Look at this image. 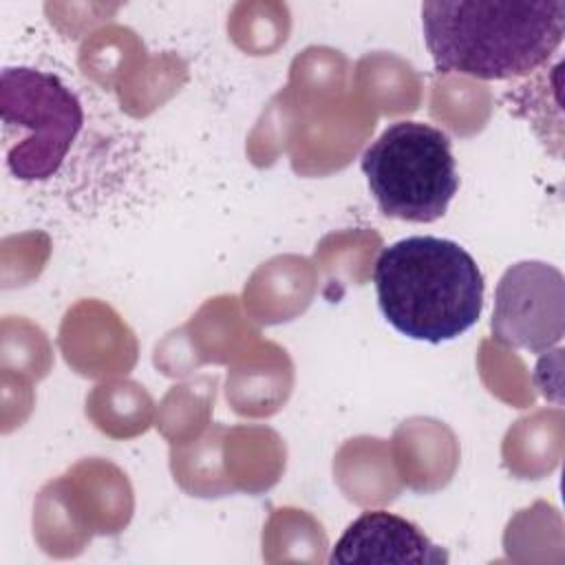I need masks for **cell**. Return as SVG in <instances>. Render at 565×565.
Listing matches in <instances>:
<instances>
[{
    "label": "cell",
    "mask_w": 565,
    "mask_h": 565,
    "mask_svg": "<svg viewBox=\"0 0 565 565\" xmlns=\"http://www.w3.org/2000/svg\"><path fill=\"white\" fill-rule=\"evenodd\" d=\"M422 26L435 71L512 79L556 53L565 35V2L433 0L422 4Z\"/></svg>",
    "instance_id": "obj_1"
},
{
    "label": "cell",
    "mask_w": 565,
    "mask_h": 565,
    "mask_svg": "<svg viewBox=\"0 0 565 565\" xmlns=\"http://www.w3.org/2000/svg\"><path fill=\"white\" fill-rule=\"evenodd\" d=\"M373 282L382 316L411 340H455L481 316L483 274L450 238L408 236L391 243L375 260Z\"/></svg>",
    "instance_id": "obj_2"
},
{
    "label": "cell",
    "mask_w": 565,
    "mask_h": 565,
    "mask_svg": "<svg viewBox=\"0 0 565 565\" xmlns=\"http://www.w3.org/2000/svg\"><path fill=\"white\" fill-rule=\"evenodd\" d=\"M362 172L382 214L411 223L441 218L459 190L446 132L424 121H395L364 150Z\"/></svg>",
    "instance_id": "obj_3"
},
{
    "label": "cell",
    "mask_w": 565,
    "mask_h": 565,
    "mask_svg": "<svg viewBox=\"0 0 565 565\" xmlns=\"http://www.w3.org/2000/svg\"><path fill=\"white\" fill-rule=\"evenodd\" d=\"M0 113L7 168L20 181L51 179L84 124L77 95L57 75L31 66L2 68Z\"/></svg>",
    "instance_id": "obj_4"
},
{
    "label": "cell",
    "mask_w": 565,
    "mask_h": 565,
    "mask_svg": "<svg viewBox=\"0 0 565 565\" xmlns=\"http://www.w3.org/2000/svg\"><path fill=\"white\" fill-rule=\"evenodd\" d=\"M329 563H448V554L404 516L369 510L349 523Z\"/></svg>",
    "instance_id": "obj_5"
},
{
    "label": "cell",
    "mask_w": 565,
    "mask_h": 565,
    "mask_svg": "<svg viewBox=\"0 0 565 565\" xmlns=\"http://www.w3.org/2000/svg\"><path fill=\"white\" fill-rule=\"evenodd\" d=\"M530 300L525 298L514 269H508L497 289V313L492 318V331L499 340L519 347L530 311L539 316L541 324L561 340L563 322L545 318L547 311H563V276L558 269L543 263H527Z\"/></svg>",
    "instance_id": "obj_6"
}]
</instances>
